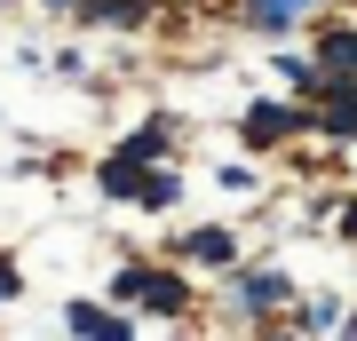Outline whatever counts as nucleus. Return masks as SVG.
Here are the masks:
<instances>
[{
	"label": "nucleus",
	"instance_id": "423d86ee",
	"mask_svg": "<svg viewBox=\"0 0 357 341\" xmlns=\"http://www.w3.org/2000/svg\"><path fill=\"white\" fill-rule=\"evenodd\" d=\"M199 254V262H230V230H199V238H183Z\"/></svg>",
	"mask_w": 357,
	"mask_h": 341
},
{
	"label": "nucleus",
	"instance_id": "39448f33",
	"mask_svg": "<svg viewBox=\"0 0 357 341\" xmlns=\"http://www.w3.org/2000/svg\"><path fill=\"white\" fill-rule=\"evenodd\" d=\"M318 56H326V72H333V79H357V32H333Z\"/></svg>",
	"mask_w": 357,
	"mask_h": 341
},
{
	"label": "nucleus",
	"instance_id": "0eeeda50",
	"mask_svg": "<svg viewBox=\"0 0 357 341\" xmlns=\"http://www.w3.org/2000/svg\"><path fill=\"white\" fill-rule=\"evenodd\" d=\"M246 310H270V302H286V278H246Z\"/></svg>",
	"mask_w": 357,
	"mask_h": 341
},
{
	"label": "nucleus",
	"instance_id": "7ed1b4c3",
	"mask_svg": "<svg viewBox=\"0 0 357 341\" xmlns=\"http://www.w3.org/2000/svg\"><path fill=\"white\" fill-rule=\"evenodd\" d=\"M286 127H294V112H286V103H255V112H246V143H278Z\"/></svg>",
	"mask_w": 357,
	"mask_h": 341
},
{
	"label": "nucleus",
	"instance_id": "f257e3e1",
	"mask_svg": "<svg viewBox=\"0 0 357 341\" xmlns=\"http://www.w3.org/2000/svg\"><path fill=\"white\" fill-rule=\"evenodd\" d=\"M119 294H143L151 310H183V286L159 278V270H119Z\"/></svg>",
	"mask_w": 357,
	"mask_h": 341
},
{
	"label": "nucleus",
	"instance_id": "1a4fd4ad",
	"mask_svg": "<svg viewBox=\"0 0 357 341\" xmlns=\"http://www.w3.org/2000/svg\"><path fill=\"white\" fill-rule=\"evenodd\" d=\"M8 294H16V270H8V262H0V302H8Z\"/></svg>",
	"mask_w": 357,
	"mask_h": 341
},
{
	"label": "nucleus",
	"instance_id": "6e6552de",
	"mask_svg": "<svg viewBox=\"0 0 357 341\" xmlns=\"http://www.w3.org/2000/svg\"><path fill=\"white\" fill-rule=\"evenodd\" d=\"M151 0H96V16H112V24H128V16H143Z\"/></svg>",
	"mask_w": 357,
	"mask_h": 341
},
{
	"label": "nucleus",
	"instance_id": "9b49d317",
	"mask_svg": "<svg viewBox=\"0 0 357 341\" xmlns=\"http://www.w3.org/2000/svg\"><path fill=\"white\" fill-rule=\"evenodd\" d=\"M56 8H72V0H56Z\"/></svg>",
	"mask_w": 357,
	"mask_h": 341
},
{
	"label": "nucleus",
	"instance_id": "20e7f679",
	"mask_svg": "<svg viewBox=\"0 0 357 341\" xmlns=\"http://www.w3.org/2000/svg\"><path fill=\"white\" fill-rule=\"evenodd\" d=\"M302 8H310V0H246V16H255L262 32H286V24H294Z\"/></svg>",
	"mask_w": 357,
	"mask_h": 341
},
{
	"label": "nucleus",
	"instance_id": "f03ea898",
	"mask_svg": "<svg viewBox=\"0 0 357 341\" xmlns=\"http://www.w3.org/2000/svg\"><path fill=\"white\" fill-rule=\"evenodd\" d=\"M64 326H72V333H88V341H119V333H128L119 317H103L96 302H72V310H64Z\"/></svg>",
	"mask_w": 357,
	"mask_h": 341
},
{
	"label": "nucleus",
	"instance_id": "9d476101",
	"mask_svg": "<svg viewBox=\"0 0 357 341\" xmlns=\"http://www.w3.org/2000/svg\"><path fill=\"white\" fill-rule=\"evenodd\" d=\"M342 230H349V238H357V206H349V215H342Z\"/></svg>",
	"mask_w": 357,
	"mask_h": 341
}]
</instances>
